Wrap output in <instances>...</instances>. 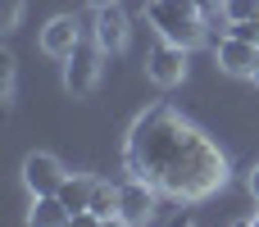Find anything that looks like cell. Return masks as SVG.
Instances as JSON below:
<instances>
[{
	"label": "cell",
	"mask_w": 259,
	"mask_h": 227,
	"mask_svg": "<svg viewBox=\"0 0 259 227\" xmlns=\"http://www.w3.org/2000/svg\"><path fill=\"white\" fill-rule=\"evenodd\" d=\"M123 164H127V177H141L159 196L182 205L209 200L228 182L223 150L173 105H150L146 114H137L123 146Z\"/></svg>",
	"instance_id": "cell-1"
},
{
	"label": "cell",
	"mask_w": 259,
	"mask_h": 227,
	"mask_svg": "<svg viewBox=\"0 0 259 227\" xmlns=\"http://www.w3.org/2000/svg\"><path fill=\"white\" fill-rule=\"evenodd\" d=\"M146 14H150L155 32L182 50L205 41V9L196 0H146Z\"/></svg>",
	"instance_id": "cell-2"
},
{
	"label": "cell",
	"mask_w": 259,
	"mask_h": 227,
	"mask_svg": "<svg viewBox=\"0 0 259 227\" xmlns=\"http://www.w3.org/2000/svg\"><path fill=\"white\" fill-rule=\"evenodd\" d=\"M100 46H77L64 64V91L68 96H91L96 82H100Z\"/></svg>",
	"instance_id": "cell-3"
},
{
	"label": "cell",
	"mask_w": 259,
	"mask_h": 227,
	"mask_svg": "<svg viewBox=\"0 0 259 227\" xmlns=\"http://www.w3.org/2000/svg\"><path fill=\"white\" fill-rule=\"evenodd\" d=\"M155 187L150 182H141V177H127V182H118V218L132 227H146L155 218Z\"/></svg>",
	"instance_id": "cell-4"
},
{
	"label": "cell",
	"mask_w": 259,
	"mask_h": 227,
	"mask_svg": "<svg viewBox=\"0 0 259 227\" xmlns=\"http://www.w3.org/2000/svg\"><path fill=\"white\" fill-rule=\"evenodd\" d=\"M146 73H150V82H155V86H164V91H168V86H178V82L187 77V50L159 36V46H155V50H150V59H146Z\"/></svg>",
	"instance_id": "cell-5"
},
{
	"label": "cell",
	"mask_w": 259,
	"mask_h": 227,
	"mask_svg": "<svg viewBox=\"0 0 259 227\" xmlns=\"http://www.w3.org/2000/svg\"><path fill=\"white\" fill-rule=\"evenodd\" d=\"M64 177H68V173H64V168H59V159H55V155H46V150H36V155H27V159H23V187H27L32 196H55Z\"/></svg>",
	"instance_id": "cell-6"
},
{
	"label": "cell",
	"mask_w": 259,
	"mask_h": 227,
	"mask_svg": "<svg viewBox=\"0 0 259 227\" xmlns=\"http://www.w3.org/2000/svg\"><path fill=\"white\" fill-rule=\"evenodd\" d=\"M91 36H96V46H100V50H109V55L127 46V14L118 9V0H114V5H100V9H96Z\"/></svg>",
	"instance_id": "cell-7"
},
{
	"label": "cell",
	"mask_w": 259,
	"mask_h": 227,
	"mask_svg": "<svg viewBox=\"0 0 259 227\" xmlns=\"http://www.w3.org/2000/svg\"><path fill=\"white\" fill-rule=\"evenodd\" d=\"M219 68H223L228 77H255V68H259V46H255V41L223 36V41H219Z\"/></svg>",
	"instance_id": "cell-8"
},
{
	"label": "cell",
	"mask_w": 259,
	"mask_h": 227,
	"mask_svg": "<svg viewBox=\"0 0 259 227\" xmlns=\"http://www.w3.org/2000/svg\"><path fill=\"white\" fill-rule=\"evenodd\" d=\"M77 46H82V36H77V18L73 14H59V18H50L41 27V50L55 55V59H68Z\"/></svg>",
	"instance_id": "cell-9"
},
{
	"label": "cell",
	"mask_w": 259,
	"mask_h": 227,
	"mask_svg": "<svg viewBox=\"0 0 259 227\" xmlns=\"http://www.w3.org/2000/svg\"><path fill=\"white\" fill-rule=\"evenodd\" d=\"M68 209L59 196H32V209H27V227H68Z\"/></svg>",
	"instance_id": "cell-10"
},
{
	"label": "cell",
	"mask_w": 259,
	"mask_h": 227,
	"mask_svg": "<svg viewBox=\"0 0 259 227\" xmlns=\"http://www.w3.org/2000/svg\"><path fill=\"white\" fill-rule=\"evenodd\" d=\"M91 191H96V182H91V177H64L55 196L64 200V209H68V214H77V209H91Z\"/></svg>",
	"instance_id": "cell-11"
},
{
	"label": "cell",
	"mask_w": 259,
	"mask_h": 227,
	"mask_svg": "<svg viewBox=\"0 0 259 227\" xmlns=\"http://www.w3.org/2000/svg\"><path fill=\"white\" fill-rule=\"evenodd\" d=\"M91 214H100V218H118V187L96 182V191H91Z\"/></svg>",
	"instance_id": "cell-12"
},
{
	"label": "cell",
	"mask_w": 259,
	"mask_h": 227,
	"mask_svg": "<svg viewBox=\"0 0 259 227\" xmlns=\"http://www.w3.org/2000/svg\"><path fill=\"white\" fill-rule=\"evenodd\" d=\"M223 18H228V23L259 18V0H223Z\"/></svg>",
	"instance_id": "cell-13"
},
{
	"label": "cell",
	"mask_w": 259,
	"mask_h": 227,
	"mask_svg": "<svg viewBox=\"0 0 259 227\" xmlns=\"http://www.w3.org/2000/svg\"><path fill=\"white\" fill-rule=\"evenodd\" d=\"M18 23H23V0H0V27L14 32Z\"/></svg>",
	"instance_id": "cell-14"
},
{
	"label": "cell",
	"mask_w": 259,
	"mask_h": 227,
	"mask_svg": "<svg viewBox=\"0 0 259 227\" xmlns=\"http://www.w3.org/2000/svg\"><path fill=\"white\" fill-rule=\"evenodd\" d=\"M0 91H5V100H14V55L9 50L0 55Z\"/></svg>",
	"instance_id": "cell-15"
},
{
	"label": "cell",
	"mask_w": 259,
	"mask_h": 227,
	"mask_svg": "<svg viewBox=\"0 0 259 227\" xmlns=\"http://www.w3.org/2000/svg\"><path fill=\"white\" fill-rule=\"evenodd\" d=\"M228 36H237V41H255L259 46V18H246V23H232V32Z\"/></svg>",
	"instance_id": "cell-16"
},
{
	"label": "cell",
	"mask_w": 259,
	"mask_h": 227,
	"mask_svg": "<svg viewBox=\"0 0 259 227\" xmlns=\"http://www.w3.org/2000/svg\"><path fill=\"white\" fill-rule=\"evenodd\" d=\"M100 223H105V218H100V214H91V209H77V214L68 218V227H100Z\"/></svg>",
	"instance_id": "cell-17"
},
{
	"label": "cell",
	"mask_w": 259,
	"mask_h": 227,
	"mask_svg": "<svg viewBox=\"0 0 259 227\" xmlns=\"http://www.w3.org/2000/svg\"><path fill=\"white\" fill-rule=\"evenodd\" d=\"M246 187H250V196H255V200H259V164H255V168H250V177H246Z\"/></svg>",
	"instance_id": "cell-18"
},
{
	"label": "cell",
	"mask_w": 259,
	"mask_h": 227,
	"mask_svg": "<svg viewBox=\"0 0 259 227\" xmlns=\"http://www.w3.org/2000/svg\"><path fill=\"white\" fill-rule=\"evenodd\" d=\"M196 5H200L205 14H214V9H223V0H196Z\"/></svg>",
	"instance_id": "cell-19"
},
{
	"label": "cell",
	"mask_w": 259,
	"mask_h": 227,
	"mask_svg": "<svg viewBox=\"0 0 259 227\" xmlns=\"http://www.w3.org/2000/svg\"><path fill=\"white\" fill-rule=\"evenodd\" d=\"M100 227H132V223H123V218H105Z\"/></svg>",
	"instance_id": "cell-20"
},
{
	"label": "cell",
	"mask_w": 259,
	"mask_h": 227,
	"mask_svg": "<svg viewBox=\"0 0 259 227\" xmlns=\"http://www.w3.org/2000/svg\"><path fill=\"white\" fill-rule=\"evenodd\" d=\"M237 227H259V218H241V223H237Z\"/></svg>",
	"instance_id": "cell-21"
},
{
	"label": "cell",
	"mask_w": 259,
	"mask_h": 227,
	"mask_svg": "<svg viewBox=\"0 0 259 227\" xmlns=\"http://www.w3.org/2000/svg\"><path fill=\"white\" fill-rule=\"evenodd\" d=\"M87 5H91V9H100V5H114V0H87Z\"/></svg>",
	"instance_id": "cell-22"
},
{
	"label": "cell",
	"mask_w": 259,
	"mask_h": 227,
	"mask_svg": "<svg viewBox=\"0 0 259 227\" xmlns=\"http://www.w3.org/2000/svg\"><path fill=\"white\" fill-rule=\"evenodd\" d=\"M173 227H196V223H191V218H178V223H173Z\"/></svg>",
	"instance_id": "cell-23"
},
{
	"label": "cell",
	"mask_w": 259,
	"mask_h": 227,
	"mask_svg": "<svg viewBox=\"0 0 259 227\" xmlns=\"http://www.w3.org/2000/svg\"><path fill=\"white\" fill-rule=\"evenodd\" d=\"M255 86H259V68H255Z\"/></svg>",
	"instance_id": "cell-24"
}]
</instances>
